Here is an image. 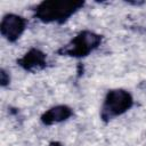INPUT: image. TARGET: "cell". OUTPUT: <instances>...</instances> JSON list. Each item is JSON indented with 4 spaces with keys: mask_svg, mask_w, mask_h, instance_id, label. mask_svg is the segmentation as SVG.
<instances>
[{
    "mask_svg": "<svg viewBox=\"0 0 146 146\" xmlns=\"http://www.w3.org/2000/svg\"><path fill=\"white\" fill-rule=\"evenodd\" d=\"M83 1H64L49 0L42 1L36 6L35 17L43 23H63L71 17L75 11L82 8Z\"/></svg>",
    "mask_w": 146,
    "mask_h": 146,
    "instance_id": "1",
    "label": "cell"
},
{
    "mask_svg": "<svg viewBox=\"0 0 146 146\" xmlns=\"http://www.w3.org/2000/svg\"><path fill=\"white\" fill-rule=\"evenodd\" d=\"M102 42V35L91 32L82 31L75 35L67 44L62 47L57 52L62 56L70 57H86L95 49L99 47Z\"/></svg>",
    "mask_w": 146,
    "mask_h": 146,
    "instance_id": "2",
    "label": "cell"
},
{
    "mask_svg": "<svg viewBox=\"0 0 146 146\" xmlns=\"http://www.w3.org/2000/svg\"><path fill=\"white\" fill-rule=\"evenodd\" d=\"M132 105L133 99L130 92L123 89H112L105 96L100 116L104 121H110L129 111Z\"/></svg>",
    "mask_w": 146,
    "mask_h": 146,
    "instance_id": "3",
    "label": "cell"
},
{
    "mask_svg": "<svg viewBox=\"0 0 146 146\" xmlns=\"http://www.w3.org/2000/svg\"><path fill=\"white\" fill-rule=\"evenodd\" d=\"M26 27V19L16 14H7L3 16L0 24L2 36L9 42H15L21 38Z\"/></svg>",
    "mask_w": 146,
    "mask_h": 146,
    "instance_id": "4",
    "label": "cell"
},
{
    "mask_svg": "<svg viewBox=\"0 0 146 146\" xmlns=\"http://www.w3.org/2000/svg\"><path fill=\"white\" fill-rule=\"evenodd\" d=\"M17 64L29 72H36L47 66V56L36 48L30 49L23 57L17 59Z\"/></svg>",
    "mask_w": 146,
    "mask_h": 146,
    "instance_id": "5",
    "label": "cell"
},
{
    "mask_svg": "<svg viewBox=\"0 0 146 146\" xmlns=\"http://www.w3.org/2000/svg\"><path fill=\"white\" fill-rule=\"evenodd\" d=\"M72 114H73V111L67 105H57L49 108L41 115V122L46 125L56 124V123L66 121L72 116Z\"/></svg>",
    "mask_w": 146,
    "mask_h": 146,
    "instance_id": "6",
    "label": "cell"
},
{
    "mask_svg": "<svg viewBox=\"0 0 146 146\" xmlns=\"http://www.w3.org/2000/svg\"><path fill=\"white\" fill-rule=\"evenodd\" d=\"M0 75H1V86H2V87L7 86V84L9 83V81H10V78H9V75L7 74V72H6L5 70H1V73H0Z\"/></svg>",
    "mask_w": 146,
    "mask_h": 146,
    "instance_id": "7",
    "label": "cell"
},
{
    "mask_svg": "<svg viewBox=\"0 0 146 146\" xmlns=\"http://www.w3.org/2000/svg\"><path fill=\"white\" fill-rule=\"evenodd\" d=\"M49 146H63V145L60 143H58V141H52V143L49 144Z\"/></svg>",
    "mask_w": 146,
    "mask_h": 146,
    "instance_id": "8",
    "label": "cell"
}]
</instances>
